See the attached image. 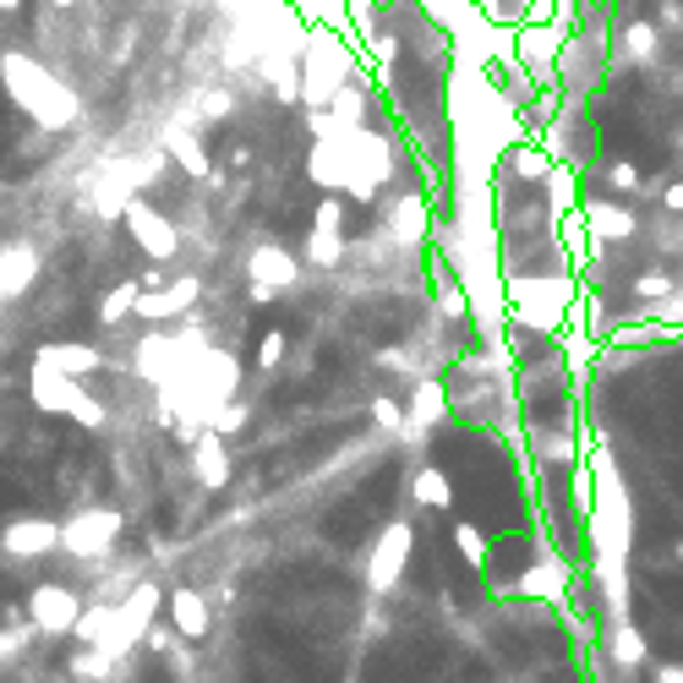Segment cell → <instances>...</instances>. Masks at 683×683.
Listing matches in <instances>:
<instances>
[{"instance_id":"cell-37","label":"cell","mask_w":683,"mask_h":683,"mask_svg":"<svg viewBox=\"0 0 683 683\" xmlns=\"http://www.w3.org/2000/svg\"><path fill=\"white\" fill-rule=\"evenodd\" d=\"M0 11H17V0H0Z\"/></svg>"},{"instance_id":"cell-21","label":"cell","mask_w":683,"mask_h":683,"mask_svg":"<svg viewBox=\"0 0 683 683\" xmlns=\"http://www.w3.org/2000/svg\"><path fill=\"white\" fill-rule=\"evenodd\" d=\"M410 492H415L426 509H448V503H454V481H448L443 470H432V465H421V470H415Z\"/></svg>"},{"instance_id":"cell-11","label":"cell","mask_w":683,"mask_h":683,"mask_svg":"<svg viewBox=\"0 0 683 683\" xmlns=\"http://www.w3.org/2000/svg\"><path fill=\"white\" fill-rule=\"evenodd\" d=\"M0 546H6L11 557H44V552L61 546V525L44 520V514H22V520H11V525L0 531Z\"/></svg>"},{"instance_id":"cell-7","label":"cell","mask_w":683,"mask_h":683,"mask_svg":"<svg viewBox=\"0 0 683 683\" xmlns=\"http://www.w3.org/2000/svg\"><path fill=\"white\" fill-rule=\"evenodd\" d=\"M563 61V22H536V28H520L514 39V66L525 77H542L552 83V66Z\"/></svg>"},{"instance_id":"cell-2","label":"cell","mask_w":683,"mask_h":683,"mask_svg":"<svg viewBox=\"0 0 683 683\" xmlns=\"http://www.w3.org/2000/svg\"><path fill=\"white\" fill-rule=\"evenodd\" d=\"M28 394H33V405L50 410V415H72L77 426H105V405L77 383V378H66V372H55L50 361H33L28 367Z\"/></svg>"},{"instance_id":"cell-22","label":"cell","mask_w":683,"mask_h":683,"mask_svg":"<svg viewBox=\"0 0 683 683\" xmlns=\"http://www.w3.org/2000/svg\"><path fill=\"white\" fill-rule=\"evenodd\" d=\"M657 50H662V39H657L651 22H629L624 28V61H657Z\"/></svg>"},{"instance_id":"cell-6","label":"cell","mask_w":683,"mask_h":683,"mask_svg":"<svg viewBox=\"0 0 683 683\" xmlns=\"http://www.w3.org/2000/svg\"><path fill=\"white\" fill-rule=\"evenodd\" d=\"M345 252H350V241H345V208H339V197H323L317 214H312V230H306V263L334 269Z\"/></svg>"},{"instance_id":"cell-5","label":"cell","mask_w":683,"mask_h":683,"mask_svg":"<svg viewBox=\"0 0 683 683\" xmlns=\"http://www.w3.org/2000/svg\"><path fill=\"white\" fill-rule=\"evenodd\" d=\"M22 612H28V624H33L39 635H72L88 607H83V596H77L72 585H55V579H50V585H33V596H28Z\"/></svg>"},{"instance_id":"cell-18","label":"cell","mask_w":683,"mask_h":683,"mask_svg":"<svg viewBox=\"0 0 683 683\" xmlns=\"http://www.w3.org/2000/svg\"><path fill=\"white\" fill-rule=\"evenodd\" d=\"M164 153L192 175V181H214V164H208V153H203V142H197V132H170L164 137Z\"/></svg>"},{"instance_id":"cell-25","label":"cell","mask_w":683,"mask_h":683,"mask_svg":"<svg viewBox=\"0 0 683 683\" xmlns=\"http://www.w3.org/2000/svg\"><path fill=\"white\" fill-rule=\"evenodd\" d=\"M247 421H252V410H247V400H225V405L214 410V421H208V426H214L219 437H236V432H241Z\"/></svg>"},{"instance_id":"cell-34","label":"cell","mask_w":683,"mask_h":683,"mask_svg":"<svg viewBox=\"0 0 683 683\" xmlns=\"http://www.w3.org/2000/svg\"><path fill=\"white\" fill-rule=\"evenodd\" d=\"M662 22H668V28H683V6H673V0H662Z\"/></svg>"},{"instance_id":"cell-4","label":"cell","mask_w":683,"mask_h":683,"mask_svg":"<svg viewBox=\"0 0 683 683\" xmlns=\"http://www.w3.org/2000/svg\"><path fill=\"white\" fill-rule=\"evenodd\" d=\"M121 225H127V236L137 241V252L142 258H153V263H175V252H181V230L153 208V203H142L132 197L127 203V214H121Z\"/></svg>"},{"instance_id":"cell-3","label":"cell","mask_w":683,"mask_h":683,"mask_svg":"<svg viewBox=\"0 0 683 683\" xmlns=\"http://www.w3.org/2000/svg\"><path fill=\"white\" fill-rule=\"evenodd\" d=\"M121 531H127V520H121L116 509H83V514H72V520L61 525V552L94 563V557H105L110 546L121 542Z\"/></svg>"},{"instance_id":"cell-36","label":"cell","mask_w":683,"mask_h":683,"mask_svg":"<svg viewBox=\"0 0 683 683\" xmlns=\"http://www.w3.org/2000/svg\"><path fill=\"white\" fill-rule=\"evenodd\" d=\"M657 683H683V668H662V673H657Z\"/></svg>"},{"instance_id":"cell-38","label":"cell","mask_w":683,"mask_h":683,"mask_svg":"<svg viewBox=\"0 0 683 683\" xmlns=\"http://www.w3.org/2000/svg\"><path fill=\"white\" fill-rule=\"evenodd\" d=\"M55 6H77V0H55Z\"/></svg>"},{"instance_id":"cell-10","label":"cell","mask_w":683,"mask_h":683,"mask_svg":"<svg viewBox=\"0 0 683 683\" xmlns=\"http://www.w3.org/2000/svg\"><path fill=\"white\" fill-rule=\"evenodd\" d=\"M192 476L208 487V492H225L230 487V437H219L214 426H203L192 437Z\"/></svg>"},{"instance_id":"cell-28","label":"cell","mask_w":683,"mask_h":683,"mask_svg":"<svg viewBox=\"0 0 683 683\" xmlns=\"http://www.w3.org/2000/svg\"><path fill=\"white\" fill-rule=\"evenodd\" d=\"M635 295H640V301H662V295H673V273H662V269L640 273V284H635Z\"/></svg>"},{"instance_id":"cell-26","label":"cell","mask_w":683,"mask_h":683,"mask_svg":"<svg viewBox=\"0 0 683 683\" xmlns=\"http://www.w3.org/2000/svg\"><path fill=\"white\" fill-rule=\"evenodd\" d=\"M372 421H378V426H389V432H405V426H410V410L400 405L394 394H378V400H372Z\"/></svg>"},{"instance_id":"cell-14","label":"cell","mask_w":683,"mask_h":683,"mask_svg":"<svg viewBox=\"0 0 683 683\" xmlns=\"http://www.w3.org/2000/svg\"><path fill=\"white\" fill-rule=\"evenodd\" d=\"M33 361H50V367L66 372V378H94V372H105V350H99V345H83V339L44 345V350H33Z\"/></svg>"},{"instance_id":"cell-19","label":"cell","mask_w":683,"mask_h":683,"mask_svg":"<svg viewBox=\"0 0 683 683\" xmlns=\"http://www.w3.org/2000/svg\"><path fill=\"white\" fill-rule=\"evenodd\" d=\"M137 301H142V279L116 284V290L99 301V328H121V323H132V317H137Z\"/></svg>"},{"instance_id":"cell-23","label":"cell","mask_w":683,"mask_h":683,"mask_svg":"<svg viewBox=\"0 0 683 683\" xmlns=\"http://www.w3.org/2000/svg\"><path fill=\"white\" fill-rule=\"evenodd\" d=\"M116 668H121V662H116V657H105V651H94V646H83V651L66 662V673H72V679H99V683L110 679Z\"/></svg>"},{"instance_id":"cell-16","label":"cell","mask_w":683,"mask_h":683,"mask_svg":"<svg viewBox=\"0 0 683 683\" xmlns=\"http://www.w3.org/2000/svg\"><path fill=\"white\" fill-rule=\"evenodd\" d=\"M579 214H585L590 241H629V236L640 230V219H635L624 203H579Z\"/></svg>"},{"instance_id":"cell-12","label":"cell","mask_w":683,"mask_h":683,"mask_svg":"<svg viewBox=\"0 0 683 683\" xmlns=\"http://www.w3.org/2000/svg\"><path fill=\"white\" fill-rule=\"evenodd\" d=\"M247 279H252V284H269L273 295H279V290H290V284L301 279V263H295L279 241H258V247L247 252Z\"/></svg>"},{"instance_id":"cell-27","label":"cell","mask_w":683,"mask_h":683,"mask_svg":"<svg viewBox=\"0 0 683 683\" xmlns=\"http://www.w3.org/2000/svg\"><path fill=\"white\" fill-rule=\"evenodd\" d=\"M454 542H459V552H465V557H470L476 568L487 563V536H481L476 525H454Z\"/></svg>"},{"instance_id":"cell-17","label":"cell","mask_w":683,"mask_h":683,"mask_svg":"<svg viewBox=\"0 0 683 683\" xmlns=\"http://www.w3.org/2000/svg\"><path fill=\"white\" fill-rule=\"evenodd\" d=\"M389 225H394L405 241H421V236L432 230V208H426V192H421V186H410V192H400V197L389 203Z\"/></svg>"},{"instance_id":"cell-1","label":"cell","mask_w":683,"mask_h":683,"mask_svg":"<svg viewBox=\"0 0 683 683\" xmlns=\"http://www.w3.org/2000/svg\"><path fill=\"white\" fill-rule=\"evenodd\" d=\"M0 83H6V99L39 127V132H66L83 121V99L44 66L33 61L28 50H0Z\"/></svg>"},{"instance_id":"cell-8","label":"cell","mask_w":683,"mask_h":683,"mask_svg":"<svg viewBox=\"0 0 683 683\" xmlns=\"http://www.w3.org/2000/svg\"><path fill=\"white\" fill-rule=\"evenodd\" d=\"M410 546H415V531H410L405 520H394V525H383V536L372 546V563H367V579H372V590H394V579H400V568H405Z\"/></svg>"},{"instance_id":"cell-20","label":"cell","mask_w":683,"mask_h":683,"mask_svg":"<svg viewBox=\"0 0 683 683\" xmlns=\"http://www.w3.org/2000/svg\"><path fill=\"white\" fill-rule=\"evenodd\" d=\"M448 415V394H443V383H415V394H410V432H421V426H432V421H443Z\"/></svg>"},{"instance_id":"cell-32","label":"cell","mask_w":683,"mask_h":683,"mask_svg":"<svg viewBox=\"0 0 683 683\" xmlns=\"http://www.w3.org/2000/svg\"><path fill=\"white\" fill-rule=\"evenodd\" d=\"M662 208H668V214H683V181H668V186H662Z\"/></svg>"},{"instance_id":"cell-33","label":"cell","mask_w":683,"mask_h":683,"mask_svg":"<svg viewBox=\"0 0 683 683\" xmlns=\"http://www.w3.org/2000/svg\"><path fill=\"white\" fill-rule=\"evenodd\" d=\"M247 164H252V148L236 142V148H230V170H247Z\"/></svg>"},{"instance_id":"cell-15","label":"cell","mask_w":683,"mask_h":683,"mask_svg":"<svg viewBox=\"0 0 683 683\" xmlns=\"http://www.w3.org/2000/svg\"><path fill=\"white\" fill-rule=\"evenodd\" d=\"M44 273L33 247H0V301H17L33 290V279Z\"/></svg>"},{"instance_id":"cell-24","label":"cell","mask_w":683,"mask_h":683,"mask_svg":"<svg viewBox=\"0 0 683 683\" xmlns=\"http://www.w3.org/2000/svg\"><path fill=\"white\" fill-rule=\"evenodd\" d=\"M612 651H618V662H624V668H640V662H646V640H640V629H635V624H618Z\"/></svg>"},{"instance_id":"cell-30","label":"cell","mask_w":683,"mask_h":683,"mask_svg":"<svg viewBox=\"0 0 683 683\" xmlns=\"http://www.w3.org/2000/svg\"><path fill=\"white\" fill-rule=\"evenodd\" d=\"M607 186H612V192H640V170H635L629 159H618V164L607 170Z\"/></svg>"},{"instance_id":"cell-31","label":"cell","mask_w":683,"mask_h":683,"mask_svg":"<svg viewBox=\"0 0 683 683\" xmlns=\"http://www.w3.org/2000/svg\"><path fill=\"white\" fill-rule=\"evenodd\" d=\"M236 110V94H225V88H214L208 99H203V121H219V116H230Z\"/></svg>"},{"instance_id":"cell-29","label":"cell","mask_w":683,"mask_h":683,"mask_svg":"<svg viewBox=\"0 0 683 683\" xmlns=\"http://www.w3.org/2000/svg\"><path fill=\"white\" fill-rule=\"evenodd\" d=\"M284 350H290V339H284V334H279V328H273V334H263V339H258V367H279V361H284Z\"/></svg>"},{"instance_id":"cell-35","label":"cell","mask_w":683,"mask_h":683,"mask_svg":"<svg viewBox=\"0 0 683 683\" xmlns=\"http://www.w3.org/2000/svg\"><path fill=\"white\" fill-rule=\"evenodd\" d=\"M148 651H170V629H148Z\"/></svg>"},{"instance_id":"cell-9","label":"cell","mask_w":683,"mask_h":683,"mask_svg":"<svg viewBox=\"0 0 683 683\" xmlns=\"http://www.w3.org/2000/svg\"><path fill=\"white\" fill-rule=\"evenodd\" d=\"M197 295H203V279H197V273H181V279H170V290H142L137 317H142V323H170V317H186V312L197 306Z\"/></svg>"},{"instance_id":"cell-13","label":"cell","mask_w":683,"mask_h":683,"mask_svg":"<svg viewBox=\"0 0 683 683\" xmlns=\"http://www.w3.org/2000/svg\"><path fill=\"white\" fill-rule=\"evenodd\" d=\"M164 607H170V629H175L181 640H208V629H214V612H208L203 590L181 585V590H170V596H164Z\"/></svg>"}]
</instances>
